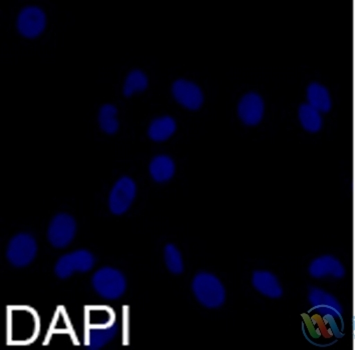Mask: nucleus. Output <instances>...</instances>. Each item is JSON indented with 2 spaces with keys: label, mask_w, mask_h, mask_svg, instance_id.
Instances as JSON below:
<instances>
[{
  "label": "nucleus",
  "mask_w": 355,
  "mask_h": 350,
  "mask_svg": "<svg viewBox=\"0 0 355 350\" xmlns=\"http://www.w3.org/2000/svg\"><path fill=\"white\" fill-rule=\"evenodd\" d=\"M192 289L198 302L207 308H218L224 304L226 300L223 284L211 273L197 275L193 280Z\"/></svg>",
  "instance_id": "nucleus-1"
},
{
  "label": "nucleus",
  "mask_w": 355,
  "mask_h": 350,
  "mask_svg": "<svg viewBox=\"0 0 355 350\" xmlns=\"http://www.w3.org/2000/svg\"><path fill=\"white\" fill-rule=\"evenodd\" d=\"M92 282L96 293L105 300L120 298L127 288V282L123 273L112 268L98 269L94 273Z\"/></svg>",
  "instance_id": "nucleus-2"
},
{
  "label": "nucleus",
  "mask_w": 355,
  "mask_h": 350,
  "mask_svg": "<svg viewBox=\"0 0 355 350\" xmlns=\"http://www.w3.org/2000/svg\"><path fill=\"white\" fill-rule=\"evenodd\" d=\"M37 244L28 233H19L10 240L6 257L15 268H26L37 257Z\"/></svg>",
  "instance_id": "nucleus-3"
},
{
  "label": "nucleus",
  "mask_w": 355,
  "mask_h": 350,
  "mask_svg": "<svg viewBox=\"0 0 355 350\" xmlns=\"http://www.w3.org/2000/svg\"><path fill=\"white\" fill-rule=\"evenodd\" d=\"M94 266V257L89 251L80 249L64 255L56 262V277L67 279L75 273H87Z\"/></svg>",
  "instance_id": "nucleus-4"
},
{
  "label": "nucleus",
  "mask_w": 355,
  "mask_h": 350,
  "mask_svg": "<svg viewBox=\"0 0 355 350\" xmlns=\"http://www.w3.org/2000/svg\"><path fill=\"white\" fill-rule=\"evenodd\" d=\"M76 222L71 215L60 213L53 217L47 230V239L55 248H64L75 239Z\"/></svg>",
  "instance_id": "nucleus-5"
},
{
  "label": "nucleus",
  "mask_w": 355,
  "mask_h": 350,
  "mask_svg": "<svg viewBox=\"0 0 355 350\" xmlns=\"http://www.w3.org/2000/svg\"><path fill=\"white\" fill-rule=\"evenodd\" d=\"M137 185L132 178L123 176L116 181L109 197V208L114 215L123 214L134 203Z\"/></svg>",
  "instance_id": "nucleus-6"
},
{
  "label": "nucleus",
  "mask_w": 355,
  "mask_h": 350,
  "mask_svg": "<svg viewBox=\"0 0 355 350\" xmlns=\"http://www.w3.org/2000/svg\"><path fill=\"white\" fill-rule=\"evenodd\" d=\"M17 26L22 37L26 38L40 37L46 29V13L37 6H28L20 11Z\"/></svg>",
  "instance_id": "nucleus-7"
},
{
  "label": "nucleus",
  "mask_w": 355,
  "mask_h": 350,
  "mask_svg": "<svg viewBox=\"0 0 355 350\" xmlns=\"http://www.w3.org/2000/svg\"><path fill=\"white\" fill-rule=\"evenodd\" d=\"M172 93L179 104L190 111H198L203 105V91L190 80H176L172 85Z\"/></svg>",
  "instance_id": "nucleus-8"
},
{
  "label": "nucleus",
  "mask_w": 355,
  "mask_h": 350,
  "mask_svg": "<svg viewBox=\"0 0 355 350\" xmlns=\"http://www.w3.org/2000/svg\"><path fill=\"white\" fill-rule=\"evenodd\" d=\"M264 100L256 93L245 94L238 104V116L242 122L248 127L259 125L264 116Z\"/></svg>",
  "instance_id": "nucleus-9"
},
{
  "label": "nucleus",
  "mask_w": 355,
  "mask_h": 350,
  "mask_svg": "<svg viewBox=\"0 0 355 350\" xmlns=\"http://www.w3.org/2000/svg\"><path fill=\"white\" fill-rule=\"evenodd\" d=\"M309 273L312 277L323 278L327 277H343L345 268L336 258L324 255L316 258L309 266Z\"/></svg>",
  "instance_id": "nucleus-10"
},
{
  "label": "nucleus",
  "mask_w": 355,
  "mask_h": 350,
  "mask_svg": "<svg viewBox=\"0 0 355 350\" xmlns=\"http://www.w3.org/2000/svg\"><path fill=\"white\" fill-rule=\"evenodd\" d=\"M252 284L256 291L269 298H279L283 295L278 278L269 271L257 270L253 273Z\"/></svg>",
  "instance_id": "nucleus-11"
},
{
  "label": "nucleus",
  "mask_w": 355,
  "mask_h": 350,
  "mask_svg": "<svg viewBox=\"0 0 355 350\" xmlns=\"http://www.w3.org/2000/svg\"><path fill=\"white\" fill-rule=\"evenodd\" d=\"M309 300L318 313L329 315H339L341 313V307L336 298L320 289H310Z\"/></svg>",
  "instance_id": "nucleus-12"
},
{
  "label": "nucleus",
  "mask_w": 355,
  "mask_h": 350,
  "mask_svg": "<svg viewBox=\"0 0 355 350\" xmlns=\"http://www.w3.org/2000/svg\"><path fill=\"white\" fill-rule=\"evenodd\" d=\"M176 170L174 160L167 156L154 157L150 163V174L155 181L163 183L173 178Z\"/></svg>",
  "instance_id": "nucleus-13"
},
{
  "label": "nucleus",
  "mask_w": 355,
  "mask_h": 350,
  "mask_svg": "<svg viewBox=\"0 0 355 350\" xmlns=\"http://www.w3.org/2000/svg\"><path fill=\"white\" fill-rule=\"evenodd\" d=\"M177 123L174 118L171 116H162L152 121L150 125L148 134L152 140L156 142H163L172 138L173 134L176 132Z\"/></svg>",
  "instance_id": "nucleus-14"
},
{
  "label": "nucleus",
  "mask_w": 355,
  "mask_h": 350,
  "mask_svg": "<svg viewBox=\"0 0 355 350\" xmlns=\"http://www.w3.org/2000/svg\"><path fill=\"white\" fill-rule=\"evenodd\" d=\"M307 100L309 104L319 112H327L331 107L329 93L323 85L313 82L307 89Z\"/></svg>",
  "instance_id": "nucleus-15"
},
{
  "label": "nucleus",
  "mask_w": 355,
  "mask_h": 350,
  "mask_svg": "<svg viewBox=\"0 0 355 350\" xmlns=\"http://www.w3.org/2000/svg\"><path fill=\"white\" fill-rule=\"evenodd\" d=\"M149 86V80L144 71L135 69L129 73L123 83V93L125 98H131L135 93H144Z\"/></svg>",
  "instance_id": "nucleus-16"
},
{
  "label": "nucleus",
  "mask_w": 355,
  "mask_h": 350,
  "mask_svg": "<svg viewBox=\"0 0 355 350\" xmlns=\"http://www.w3.org/2000/svg\"><path fill=\"white\" fill-rule=\"evenodd\" d=\"M298 118L303 129L309 132H318L322 127L320 112L309 103L301 105L298 111Z\"/></svg>",
  "instance_id": "nucleus-17"
},
{
  "label": "nucleus",
  "mask_w": 355,
  "mask_h": 350,
  "mask_svg": "<svg viewBox=\"0 0 355 350\" xmlns=\"http://www.w3.org/2000/svg\"><path fill=\"white\" fill-rule=\"evenodd\" d=\"M98 123L101 129L107 134H114L120 127L118 120V109L114 105L105 104L98 111Z\"/></svg>",
  "instance_id": "nucleus-18"
},
{
  "label": "nucleus",
  "mask_w": 355,
  "mask_h": 350,
  "mask_svg": "<svg viewBox=\"0 0 355 350\" xmlns=\"http://www.w3.org/2000/svg\"><path fill=\"white\" fill-rule=\"evenodd\" d=\"M118 326L116 324L103 329H94L89 332L87 349H100L116 336Z\"/></svg>",
  "instance_id": "nucleus-19"
},
{
  "label": "nucleus",
  "mask_w": 355,
  "mask_h": 350,
  "mask_svg": "<svg viewBox=\"0 0 355 350\" xmlns=\"http://www.w3.org/2000/svg\"><path fill=\"white\" fill-rule=\"evenodd\" d=\"M165 262L168 270L174 275H181L183 273V258H182L181 252L178 250L174 244H168L166 246Z\"/></svg>",
  "instance_id": "nucleus-20"
}]
</instances>
